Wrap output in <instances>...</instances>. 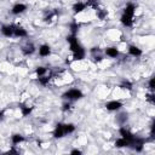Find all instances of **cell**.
I'll list each match as a JSON object with an SVG mask.
<instances>
[{
    "label": "cell",
    "mask_w": 155,
    "mask_h": 155,
    "mask_svg": "<svg viewBox=\"0 0 155 155\" xmlns=\"http://www.w3.org/2000/svg\"><path fill=\"white\" fill-rule=\"evenodd\" d=\"M11 140H12V144H13V145H16V144H19V143H22V142L24 140V137H23L22 134H18V133H16V134H13V136L11 137Z\"/></svg>",
    "instance_id": "ac0fdd59"
},
{
    "label": "cell",
    "mask_w": 155,
    "mask_h": 155,
    "mask_svg": "<svg viewBox=\"0 0 155 155\" xmlns=\"http://www.w3.org/2000/svg\"><path fill=\"white\" fill-rule=\"evenodd\" d=\"M27 35H28V33L23 27L13 24V38H25Z\"/></svg>",
    "instance_id": "277c9868"
},
{
    "label": "cell",
    "mask_w": 155,
    "mask_h": 155,
    "mask_svg": "<svg viewBox=\"0 0 155 155\" xmlns=\"http://www.w3.org/2000/svg\"><path fill=\"white\" fill-rule=\"evenodd\" d=\"M128 53L131 54V56H133V57H139V56H142V50L139 48V47H137V46H134V45H131L130 47H128Z\"/></svg>",
    "instance_id": "4fadbf2b"
},
{
    "label": "cell",
    "mask_w": 155,
    "mask_h": 155,
    "mask_svg": "<svg viewBox=\"0 0 155 155\" xmlns=\"http://www.w3.org/2000/svg\"><path fill=\"white\" fill-rule=\"evenodd\" d=\"M144 144H145V139L144 138H140V137H136L130 142V147L133 148L136 151H142L143 148H144Z\"/></svg>",
    "instance_id": "3957f363"
},
{
    "label": "cell",
    "mask_w": 155,
    "mask_h": 155,
    "mask_svg": "<svg viewBox=\"0 0 155 155\" xmlns=\"http://www.w3.org/2000/svg\"><path fill=\"white\" fill-rule=\"evenodd\" d=\"M62 97L64 99H68V101H78V99L84 97V93L80 90H78V88H70V90L65 91L62 94Z\"/></svg>",
    "instance_id": "7a4b0ae2"
},
{
    "label": "cell",
    "mask_w": 155,
    "mask_h": 155,
    "mask_svg": "<svg viewBox=\"0 0 155 155\" xmlns=\"http://www.w3.org/2000/svg\"><path fill=\"white\" fill-rule=\"evenodd\" d=\"M148 85H149V88L153 91V90H154V78H150V80H149Z\"/></svg>",
    "instance_id": "4316f807"
},
{
    "label": "cell",
    "mask_w": 155,
    "mask_h": 155,
    "mask_svg": "<svg viewBox=\"0 0 155 155\" xmlns=\"http://www.w3.org/2000/svg\"><path fill=\"white\" fill-rule=\"evenodd\" d=\"M1 33L6 38H13V24H4L1 27Z\"/></svg>",
    "instance_id": "8992f818"
},
{
    "label": "cell",
    "mask_w": 155,
    "mask_h": 155,
    "mask_svg": "<svg viewBox=\"0 0 155 155\" xmlns=\"http://www.w3.org/2000/svg\"><path fill=\"white\" fill-rule=\"evenodd\" d=\"M115 147L116 148H126V147H130V143H128V140H126L125 138H117L116 140H115Z\"/></svg>",
    "instance_id": "2e32d148"
},
{
    "label": "cell",
    "mask_w": 155,
    "mask_h": 155,
    "mask_svg": "<svg viewBox=\"0 0 155 155\" xmlns=\"http://www.w3.org/2000/svg\"><path fill=\"white\" fill-rule=\"evenodd\" d=\"M153 97H154L153 94H148V96H147V99H148V101H150L151 103H154V99H153Z\"/></svg>",
    "instance_id": "f1b7e54d"
},
{
    "label": "cell",
    "mask_w": 155,
    "mask_h": 155,
    "mask_svg": "<svg viewBox=\"0 0 155 155\" xmlns=\"http://www.w3.org/2000/svg\"><path fill=\"white\" fill-rule=\"evenodd\" d=\"M33 110V107H27V105H23L21 104V111H22V115L23 116H28Z\"/></svg>",
    "instance_id": "44dd1931"
},
{
    "label": "cell",
    "mask_w": 155,
    "mask_h": 155,
    "mask_svg": "<svg viewBox=\"0 0 155 155\" xmlns=\"http://www.w3.org/2000/svg\"><path fill=\"white\" fill-rule=\"evenodd\" d=\"M105 54L109 56V57H111V58H116L119 56V51H117L116 47L110 46V47H107L105 48Z\"/></svg>",
    "instance_id": "5bb4252c"
},
{
    "label": "cell",
    "mask_w": 155,
    "mask_h": 155,
    "mask_svg": "<svg viewBox=\"0 0 155 155\" xmlns=\"http://www.w3.org/2000/svg\"><path fill=\"white\" fill-rule=\"evenodd\" d=\"M78 29H79V24H78V23L74 22V23L70 24V30H71V34H73V35H76Z\"/></svg>",
    "instance_id": "cb8c5ba5"
},
{
    "label": "cell",
    "mask_w": 155,
    "mask_h": 155,
    "mask_svg": "<svg viewBox=\"0 0 155 155\" xmlns=\"http://www.w3.org/2000/svg\"><path fill=\"white\" fill-rule=\"evenodd\" d=\"M86 4L85 2H75L74 5H73V10H74V12L75 13H79V12H81V11H84L85 8H86Z\"/></svg>",
    "instance_id": "e0dca14e"
},
{
    "label": "cell",
    "mask_w": 155,
    "mask_h": 155,
    "mask_svg": "<svg viewBox=\"0 0 155 155\" xmlns=\"http://www.w3.org/2000/svg\"><path fill=\"white\" fill-rule=\"evenodd\" d=\"M119 133H120V136H121V138H125L126 140H128V143L134 138V136L128 131V130H126L125 127H121L120 130H119Z\"/></svg>",
    "instance_id": "9c48e42d"
},
{
    "label": "cell",
    "mask_w": 155,
    "mask_h": 155,
    "mask_svg": "<svg viewBox=\"0 0 155 155\" xmlns=\"http://www.w3.org/2000/svg\"><path fill=\"white\" fill-rule=\"evenodd\" d=\"M121 107H122V103L120 101H110V102L105 103V108L109 111H116V110L121 109Z\"/></svg>",
    "instance_id": "5b68a950"
},
{
    "label": "cell",
    "mask_w": 155,
    "mask_h": 155,
    "mask_svg": "<svg viewBox=\"0 0 155 155\" xmlns=\"http://www.w3.org/2000/svg\"><path fill=\"white\" fill-rule=\"evenodd\" d=\"M2 155H19V153H18V150L16 149V147H11L10 150H7L6 153H4Z\"/></svg>",
    "instance_id": "7402d4cb"
},
{
    "label": "cell",
    "mask_w": 155,
    "mask_h": 155,
    "mask_svg": "<svg viewBox=\"0 0 155 155\" xmlns=\"http://www.w3.org/2000/svg\"><path fill=\"white\" fill-rule=\"evenodd\" d=\"M62 109H63L64 111H65V110H68V109H70V103H69V102H68V103H64Z\"/></svg>",
    "instance_id": "83f0119b"
},
{
    "label": "cell",
    "mask_w": 155,
    "mask_h": 155,
    "mask_svg": "<svg viewBox=\"0 0 155 155\" xmlns=\"http://www.w3.org/2000/svg\"><path fill=\"white\" fill-rule=\"evenodd\" d=\"M120 86H121L122 88H127V90H131V88H132V84H131V82H128V81H124Z\"/></svg>",
    "instance_id": "d4e9b609"
},
{
    "label": "cell",
    "mask_w": 155,
    "mask_h": 155,
    "mask_svg": "<svg viewBox=\"0 0 155 155\" xmlns=\"http://www.w3.org/2000/svg\"><path fill=\"white\" fill-rule=\"evenodd\" d=\"M70 155H82V151H81L80 149L75 148V149H71V151H70Z\"/></svg>",
    "instance_id": "484cf974"
},
{
    "label": "cell",
    "mask_w": 155,
    "mask_h": 155,
    "mask_svg": "<svg viewBox=\"0 0 155 155\" xmlns=\"http://www.w3.org/2000/svg\"><path fill=\"white\" fill-rule=\"evenodd\" d=\"M64 126V133L65 134H70L75 131V125L74 124H63Z\"/></svg>",
    "instance_id": "ffe728a7"
},
{
    "label": "cell",
    "mask_w": 155,
    "mask_h": 155,
    "mask_svg": "<svg viewBox=\"0 0 155 155\" xmlns=\"http://www.w3.org/2000/svg\"><path fill=\"white\" fill-rule=\"evenodd\" d=\"M67 41L70 45V50L73 52V59L74 61H81V59H84L86 52H85L84 47L80 45V42L78 41L76 35H73V34L68 35L67 36Z\"/></svg>",
    "instance_id": "6da1fadb"
},
{
    "label": "cell",
    "mask_w": 155,
    "mask_h": 155,
    "mask_svg": "<svg viewBox=\"0 0 155 155\" xmlns=\"http://www.w3.org/2000/svg\"><path fill=\"white\" fill-rule=\"evenodd\" d=\"M25 10H27V5L18 2V4H15V5H13L11 12H12L13 15H19V13H23Z\"/></svg>",
    "instance_id": "ba28073f"
},
{
    "label": "cell",
    "mask_w": 155,
    "mask_h": 155,
    "mask_svg": "<svg viewBox=\"0 0 155 155\" xmlns=\"http://www.w3.org/2000/svg\"><path fill=\"white\" fill-rule=\"evenodd\" d=\"M4 116H5L4 110H0V121H2V120H4Z\"/></svg>",
    "instance_id": "f546056e"
},
{
    "label": "cell",
    "mask_w": 155,
    "mask_h": 155,
    "mask_svg": "<svg viewBox=\"0 0 155 155\" xmlns=\"http://www.w3.org/2000/svg\"><path fill=\"white\" fill-rule=\"evenodd\" d=\"M120 21H121V23L125 27H131L133 24V17L132 16H128V15H125V13H122Z\"/></svg>",
    "instance_id": "8fae6325"
},
{
    "label": "cell",
    "mask_w": 155,
    "mask_h": 155,
    "mask_svg": "<svg viewBox=\"0 0 155 155\" xmlns=\"http://www.w3.org/2000/svg\"><path fill=\"white\" fill-rule=\"evenodd\" d=\"M64 136H65V133H64V126H63L62 122H59V124L56 125V128L53 131V137L54 138H62Z\"/></svg>",
    "instance_id": "52a82bcc"
},
{
    "label": "cell",
    "mask_w": 155,
    "mask_h": 155,
    "mask_svg": "<svg viewBox=\"0 0 155 155\" xmlns=\"http://www.w3.org/2000/svg\"><path fill=\"white\" fill-rule=\"evenodd\" d=\"M39 54L41 57H48L51 54V47L47 44H44L39 47Z\"/></svg>",
    "instance_id": "30bf717a"
},
{
    "label": "cell",
    "mask_w": 155,
    "mask_h": 155,
    "mask_svg": "<svg viewBox=\"0 0 155 155\" xmlns=\"http://www.w3.org/2000/svg\"><path fill=\"white\" fill-rule=\"evenodd\" d=\"M134 10H136V6H134L132 2H128V4L125 6V8H124V13L133 17V15H134Z\"/></svg>",
    "instance_id": "9a60e30c"
},
{
    "label": "cell",
    "mask_w": 155,
    "mask_h": 155,
    "mask_svg": "<svg viewBox=\"0 0 155 155\" xmlns=\"http://www.w3.org/2000/svg\"><path fill=\"white\" fill-rule=\"evenodd\" d=\"M46 73H47V69H46L45 67H38V68L35 69V75L38 76V79H39V78H42V76H45V75H46Z\"/></svg>",
    "instance_id": "d6986e66"
},
{
    "label": "cell",
    "mask_w": 155,
    "mask_h": 155,
    "mask_svg": "<svg viewBox=\"0 0 155 155\" xmlns=\"http://www.w3.org/2000/svg\"><path fill=\"white\" fill-rule=\"evenodd\" d=\"M34 52H35V46H34L33 44H27L25 46L22 47V53H23L24 56H30V54H33Z\"/></svg>",
    "instance_id": "7c38bea8"
},
{
    "label": "cell",
    "mask_w": 155,
    "mask_h": 155,
    "mask_svg": "<svg viewBox=\"0 0 155 155\" xmlns=\"http://www.w3.org/2000/svg\"><path fill=\"white\" fill-rule=\"evenodd\" d=\"M50 76H42V78H39V84H41L42 86H46L48 82H50Z\"/></svg>",
    "instance_id": "603a6c76"
}]
</instances>
